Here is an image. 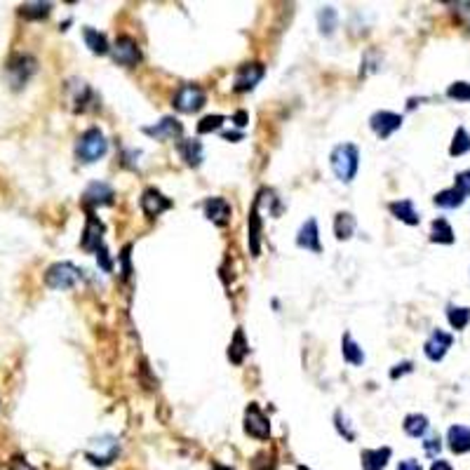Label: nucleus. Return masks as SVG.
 <instances>
[{
    "instance_id": "f257e3e1",
    "label": "nucleus",
    "mask_w": 470,
    "mask_h": 470,
    "mask_svg": "<svg viewBox=\"0 0 470 470\" xmlns=\"http://www.w3.org/2000/svg\"><path fill=\"white\" fill-rule=\"evenodd\" d=\"M329 165L336 174V179L343 183H350L355 179L360 167V151L355 144H339L329 156Z\"/></svg>"
},
{
    "instance_id": "f03ea898",
    "label": "nucleus",
    "mask_w": 470,
    "mask_h": 470,
    "mask_svg": "<svg viewBox=\"0 0 470 470\" xmlns=\"http://www.w3.org/2000/svg\"><path fill=\"white\" fill-rule=\"evenodd\" d=\"M106 153H108V142H106L104 132H101L99 127H90L80 134L78 144H76V158L80 160V163L92 165L104 158Z\"/></svg>"
},
{
    "instance_id": "7ed1b4c3",
    "label": "nucleus",
    "mask_w": 470,
    "mask_h": 470,
    "mask_svg": "<svg viewBox=\"0 0 470 470\" xmlns=\"http://www.w3.org/2000/svg\"><path fill=\"white\" fill-rule=\"evenodd\" d=\"M120 454V442L113 435H101L97 440H92V445L85 449V459L90 461L92 466H111L115 457Z\"/></svg>"
},
{
    "instance_id": "20e7f679",
    "label": "nucleus",
    "mask_w": 470,
    "mask_h": 470,
    "mask_svg": "<svg viewBox=\"0 0 470 470\" xmlns=\"http://www.w3.org/2000/svg\"><path fill=\"white\" fill-rule=\"evenodd\" d=\"M80 275H83V270H80L78 266H73L71 261H59V263H52V266L45 270V285L50 290L64 292V290L76 287Z\"/></svg>"
},
{
    "instance_id": "39448f33",
    "label": "nucleus",
    "mask_w": 470,
    "mask_h": 470,
    "mask_svg": "<svg viewBox=\"0 0 470 470\" xmlns=\"http://www.w3.org/2000/svg\"><path fill=\"white\" fill-rule=\"evenodd\" d=\"M35 69H38V64H35L33 57L14 55L10 62L5 64V76H7V80H10L12 90H21V87H24L28 80H31Z\"/></svg>"
},
{
    "instance_id": "423d86ee",
    "label": "nucleus",
    "mask_w": 470,
    "mask_h": 470,
    "mask_svg": "<svg viewBox=\"0 0 470 470\" xmlns=\"http://www.w3.org/2000/svg\"><path fill=\"white\" fill-rule=\"evenodd\" d=\"M205 104H207V94H205L202 87H197V85L179 87L172 99V106L179 113H197Z\"/></svg>"
},
{
    "instance_id": "0eeeda50",
    "label": "nucleus",
    "mask_w": 470,
    "mask_h": 470,
    "mask_svg": "<svg viewBox=\"0 0 470 470\" xmlns=\"http://www.w3.org/2000/svg\"><path fill=\"white\" fill-rule=\"evenodd\" d=\"M245 432L247 435L256 437V440H268L270 437V421L256 402H249L247 409H245Z\"/></svg>"
},
{
    "instance_id": "6e6552de",
    "label": "nucleus",
    "mask_w": 470,
    "mask_h": 470,
    "mask_svg": "<svg viewBox=\"0 0 470 470\" xmlns=\"http://www.w3.org/2000/svg\"><path fill=\"white\" fill-rule=\"evenodd\" d=\"M104 224L99 222V217H94V212H87V222H85V231L83 238H80V247L87 254H94L104 247Z\"/></svg>"
},
{
    "instance_id": "1a4fd4ad",
    "label": "nucleus",
    "mask_w": 470,
    "mask_h": 470,
    "mask_svg": "<svg viewBox=\"0 0 470 470\" xmlns=\"http://www.w3.org/2000/svg\"><path fill=\"white\" fill-rule=\"evenodd\" d=\"M266 76V66L259 64V62H252V64H242L238 73H235V80H233V90L235 92H252L256 85L261 83V78Z\"/></svg>"
},
{
    "instance_id": "9d476101",
    "label": "nucleus",
    "mask_w": 470,
    "mask_h": 470,
    "mask_svg": "<svg viewBox=\"0 0 470 470\" xmlns=\"http://www.w3.org/2000/svg\"><path fill=\"white\" fill-rule=\"evenodd\" d=\"M111 57L120 66H137L142 62V47H139V42L132 35H120L111 47Z\"/></svg>"
},
{
    "instance_id": "9b49d317",
    "label": "nucleus",
    "mask_w": 470,
    "mask_h": 470,
    "mask_svg": "<svg viewBox=\"0 0 470 470\" xmlns=\"http://www.w3.org/2000/svg\"><path fill=\"white\" fill-rule=\"evenodd\" d=\"M369 127L379 139H388L393 132H398L402 127V115L393 111H377L369 118Z\"/></svg>"
},
{
    "instance_id": "f8f14e48",
    "label": "nucleus",
    "mask_w": 470,
    "mask_h": 470,
    "mask_svg": "<svg viewBox=\"0 0 470 470\" xmlns=\"http://www.w3.org/2000/svg\"><path fill=\"white\" fill-rule=\"evenodd\" d=\"M139 205H142V210H144L146 217L156 219V217L163 214V212H167V210L172 207V200H170V197H165L158 188L151 186V188H146L144 193H142V200H139Z\"/></svg>"
},
{
    "instance_id": "ddd939ff",
    "label": "nucleus",
    "mask_w": 470,
    "mask_h": 470,
    "mask_svg": "<svg viewBox=\"0 0 470 470\" xmlns=\"http://www.w3.org/2000/svg\"><path fill=\"white\" fill-rule=\"evenodd\" d=\"M452 343H454L452 334H447L445 329H432V334L428 336V341H425V346H423V352L432 362H440V360L447 355V350L452 348Z\"/></svg>"
},
{
    "instance_id": "4468645a",
    "label": "nucleus",
    "mask_w": 470,
    "mask_h": 470,
    "mask_svg": "<svg viewBox=\"0 0 470 470\" xmlns=\"http://www.w3.org/2000/svg\"><path fill=\"white\" fill-rule=\"evenodd\" d=\"M113 202V188L104 181H92L83 193V205L87 210L90 207H101V205Z\"/></svg>"
},
{
    "instance_id": "2eb2a0df",
    "label": "nucleus",
    "mask_w": 470,
    "mask_h": 470,
    "mask_svg": "<svg viewBox=\"0 0 470 470\" xmlns=\"http://www.w3.org/2000/svg\"><path fill=\"white\" fill-rule=\"evenodd\" d=\"M144 134H149L158 142H167V139H179L183 134V125L176 120V118L167 115L160 122H156L153 127H144Z\"/></svg>"
},
{
    "instance_id": "dca6fc26",
    "label": "nucleus",
    "mask_w": 470,
    "mask_h": 470,
    "mask_svg": "<svg viewBox=\"0 0 470 470\" xmlns=\"http://www.w3.org/2000/svg\"><path fill=\"white\" fill-rule=\"evenodd\" d=\"M202 210H205V217H207L214 226H226L231 222V214H233V210L226 197H207L202 205Z\"/></svg>"
},
{
    "instance_id": "f3484780",
    "label": "nucleus",
    "mask_w": 470,
    "mask_h": 470,
    "mask_svg": "<svg viewBox=\"0 0 470 470\" xmlns=\"http://www.w3.org/2000/svg\"><path fill=\"white\" fill-rule=\"evenodd\" d=\"M297 245H299L301 249H308V252H315V254L322 252L320 229H318V222H315V219H308V222L299 229V233H297Z\"/></svg>"
},
{
    "instance_id": "a211bd4d",
    "label": "nucleus",
    "mask_w": 470,
    "mask_h": 470,
    "mask_svg": "<svg viewBox=\"0 0 470 470\" xmlns=\"http://www.w3.org/2000/svg\"><path fill=\"white\" fill-rule=\"evenodd\" d=\"M247 240H249V249H252V256H259L261 252V217H259V205L254 202L252 212H249L247 219Z\"/></svg>"
},
{
    "instance_id": "6ab92c4d",
    "label": "nucleus",
    "mask_w": 470,
    "mask_h": 470,
    "mask_svg": "<svg viewBox=\"0 0 470 470\" xmlns=\"http://www.w3.org/2000/svg\"><path fill=\"white\" fill-rule=\"evenodd\" d=\"M447 445L454 454H468L470 452V428L466 425H452L447 430Z\"/></svg>"
},
{
    "instance_id": "aec40b11",
    "label": "nucleus",
    "mask_w": 470,
    "mask_h": 470,
    "mask_svg": "<svg viewBox=\"0 0 470 470\" xmlns=\"http://www.w3.org/2000/svg\"><path fill=\"white\" fill-rule=\"evenodd\" d=\"M391 449L388 447H381V449H365L360 454V461H362V470H384L391 461Z\"/></svg>"
},
{
    "instance_id": "412c9836",
    "label": "nucleus",
    "mask_w": 470,
    "mask_h": 470,
    "mask_svg": "<svg viewBox=\"0 0 470 470\" xmlns=\"http://www.w3.org/2000/svg\"><path fill=\"white\" fill-rule=\"evenodd\" d=\"M176 149H179V156L188 167H197L202 163V144L197 139H183V142L176 144Z\"/></svg>"
},
{
    "instance_id": "4be33fe9",
    "label": "nucleus",
    "mask_w": 470,
    "mask_h": 470,
    "mask_svg": "<svg viewBox=\"0 0 470 470\" xmlns=\"http://www.w3.org/2000/svg\"><path fill=\"white\" fill-rule=\"evenodd\" d=\"M388 210H391V214L395 219H400V222H405L409 226H418V222H421V217H418V212L414 210V202L411 200H395L388 205Z\"/></svg>"
},
{
    "instance_id": "5701e85b",
    "label": "nucleus",
    "mask_w": 470,
    "mask_h": 470,
    "mask_svg": "<svg viewBox=\"0 0 470 470\" xmlns=\"http://www.w3.org/2000/svg\"><path fill=\"white\" fill-rule=\"evenodd\" d=\"M247 352H249V343L245 339V332H242V329H235L231 346H229V360L233 365H242L247 357Z\"/></svg>"
},
{
    "instance_id": "b1692460",
    "label": "nucleus",
    "mask_w": 470,
    "mask_h": 470,
    "mask_svg": "<svg viewBox=\"0 0 470 470\" xmlns=\"http://www.w3.org/2000/svg\"><path fill=\"white\" fill-rule=\"evenodd\" d=\"M464 200H466V195L461 193L457 186L440 190V193L432 197V202H435L437 207H442V210H457V207H461V205H464Z\"/></svg>"
},
{
    "instance_id": "393cba45",
    "label": "nucleus",
    "mask_w": 470,
    "mask_h": 470,
    "mask_svg": "<svg viewBox=\"0 0 470 470\" xmlns=\"http://www.w3.org/2000/svg\"><path fill=\"white\" fill-rule=\"evenodd\" d=\"M341 352H343V360L355 367L365 362V350L360 348V343H355V339H352L348 332L343 334V339H341Z\"/></svg>"
},
{
    "instance_id": "a878e982",
    "label": "nucleus",
    "mask_w": 470,
    "mask_h": 470,
    "mask_svg": "<svg viewBox=\"0 0 470 470\" xmlns=\"http://www.w3.org/2000/svg\"><path fill=\"white\" fill-rule=\"evenodd\" d=\"M83 38H85V45L90 47L92 55H106L108 50H111V47H108L106 35L99 33V31H94L92 26H85V28H83Z\"/></svg>"
},
{
    "instance_id": "bb28decb",
    "label": "nucleus",
    "mask_w": 470,
    "mask_h": 470,
    "mask_svg": "<svg viewBox=\"0 0 470 470\" xmlns=\"http://www.w3.org/2000/svg\"><path fill=\"white\" fill-rule=\"evenodd\" d=\"M334 233H336V240L352 238V233H355V217H352L350 212H339L334 219Z\"/></svg>"
},
{
    "instance_id": "cd10ccee",
    "label": "nucleus",
    "mask_w": 470,
    "mask_h": 470,
    "mask_svg": "<svg viewBox=\"0 0 470 470\" xmlns=\"http://www.w3.org/2000/svg\"><path fill=\"white\" fill-rule=\"evenodd\" d=\"M430 240L440 242V245H452L454 242V229L447 219H435L430 226Z\"/></svg>"
},
{
    "instance_id": "c85d7f7f",
    "label": "nucleus",
    "mask_w": 470,
    "mask_h": 470,
    "mask_svg": "<svg viewBox=\"0 0 470 470\" xmlns=\"http://www.w3.org/2000/svg\"><path fill=\"white\" fill-rule=\"evenodd\" d=\"M405 432L409 437H423L425 435V430H428V416H423V414H409V416H405Z\"/></svg>"
},
{
    "instance_id": "c756f323",
    "label": "nucleus",
    "mask_w": 470,
    "mask_h": 470,
    "mask_svg": "<svg viewBox=\"0 0 470 470\" xmlns=\"http://www.w3.org/2000/svg\"><path fill=\"white\" fill-rule=\"evenodd\" d=\"M50 10H52V5H50V3H24V5L19 7V17L31 19V21L45 19L47 14H50Z\"/></svg>"
},
{
    "instance_id": "7c9ffc66",
    "label": "nucleus",
    "mask_w": 470,
    "mask_h": 470,
    "mask_svg": "<svg viewBox=\"0 0 470 470\" xmlns=\"http://www.w3.org/2000/svg\"><path fill=\"white\" fill-rule=\"evenodd\" d=\"M336 21H339V14H336L334 7H320L318 24H320V33L322 35H332L334 28H336Z\"/></svg>"
},
{
    "instance_id": "2f4dec72",
    "label": "nucleus",
    "mask_w": 470,
    "mask_h": 470,
    "mask_svg": "<svg viewBox=\"0 0 470 470\" xmlns=\"http://www.w3.org/2000/svg\"><path fill=\"white\" fill-rule=\"evenodd\" d=\"M447 320L454 329H466L470 322V308L466 306H449L447 308Z\"/></svg>"
},
{
    "instance_id": "473e14b6",
    "label": "nucleus",
    "mask_w": 470,
    "mask_h": 470,
    "mask_svg": "<svg viewBox=\"0 0 470 470\" xmlns=\"http://www.w3.org/2000/svg\"><path fill=\"white\" fill-rule=\"evenodd\" d=\"M468 151H470V134H468L466 127H459L457 132H454V139H452V146H449V156L459 158Z\"/></svg>"
},
{
    "instance_id": "72a5a7b5",
    "label": "nucleus",
    "mask_w": 470,
    "mask_h": 470,
    "mask_svg": "<svg viewBox=\"0 0 470 470\" xmlns=\"http://www.w3.org/2000/svg\"><path fill=\"white\" fill-rule=\"evenodd\" d=\"M224 120H226V118H224V115H219V113H214V115H205L202 120L197 122V134H210V132L222 130Z\"/></svg>"
},
{
    "instance_id": "f704fd0d",
    "label": "nucleus",
    "mask_w": 470,
    "mask_h": 470,
    "mask_svg": "<svg viewBox=\"0 0 470 470\" xmlns=\"http://www.w3.org/2000/svg\"><path fill=\"white\" fill-rule=\"evenodd\" d=\"M447 97L454 101H470V83H464V80H457L447 87Z\"/></svg>"
},
{
    "instance_id": "c9c22d12",
    "label": "nucleus",
    "mask_w": 470,
    "mask_h": 470,
    "mask_svg": "<svg viewBox=\"0 0 470 470\" xmlns=\"http://www.w3.org/2000/svg\"><path fill=\"white\" fill-rule=\"evenodd\" d=\"M334 421H336V430H339L341 435L348 440V442H352V440H355V432H352V430L348 428V418L343 416V411H336V414H334Z\"/></svg>"
},
{
    "instance_id": "e433bc0d",
    "label": "nucleus",
    "mask_w": 470,
    "mask_h": 470,
    "mask_svg": "<svg viewBox=\"0 0 470 470\" xmlns=\"http://www.w3.org/2000/svg\"><path fill=\"white\" fill-rule=\"evenodd\" d=\"M440 447H442V442H440V437H437V435H432V437H428V440H425V442H423V452L428 454V457H437Z\"/></svg>"
},
{
    "instance_id": "4c0bfd02",
    "label": "nucleus",
    "mask_w": 470,
    "mask_h": 470,
    "mask_svg": "<svg viewBox=\"0 0 470 470\" xmlns=\"http://www.w3.org/2000/svg\"><path fill=\"white\" fill-rule=\"evenodd\" d=\"M457 188H459L464 195H470V170L457 174Z\"/></svg>"
},
{
    "instance_id": "58836bf2",
    "label": "nucleus",
    "mask_w": 470,
    "mask_h": 470,
    "mask_svg": "<svg viewBox=\"0 0 470 470\" xmlns=\"http://www.w3.org/2000/svg\"><path fill=\"white\" fill-rule=\"evenodd\" d=\"M97 259H99V266L106 270V273H111L113 270V261H111V256H108V249L106 247H101L99 252H97Z\"/></svg>"
},
{
    "instance_id": "ea45409f",
    "label": "nucleus",
    "mask_w": 470,
    "mask_h": 470,
    "mask_svg": "<svg viewBox=\"0 0 470 470\" xmlns=\"http://www.w3.org/2000/svg\"><path fill=\"white\" fill-rule=\"evenodd\" d=\"M130 245L122 249V254H120V261H122V277L127 280V277L132 275V266H130Z\"/></svg>"
},
{
    "instance_id": "a19ab883",
    "label": "nucleus",
    "mask_w": 470,
    "mask_h": 470,
    "mask_svg": "<svg viewBox=\"0 0 470 470\" xmlns=\"http://www.w3.org/2000/svg\"><path fill=\"white\" fill-rule=\"evenodd\" d=\"M10 470H35V468L28 464L24 457H14V459L10 461Z\"/></svg>"
},
{
    "instance_id": "79ce46f5",
    "label": "nucleus",
    "mask_w": 470,
    "mask_h": 470,
    "mask_svg": "<svg viewBox=\"0 0 470 470\" xmlns=\"http://www.w3.org/2000/svg\"><path fill=\"white\" fill-rule=\"evenodd\" d=\"M411 369H414V365H411V362L395 365V369H391V379H398V377H402V374H407V372H411Z\"/></svg>"
},
{
    "instance_id": "37998d69",
    "label": "nucleus",
    "mask_w": 470,
    "mask_h": 470,
    "mask_svg": "<svg viewBox=\"0 0 470 470\" xmlns=\"http://www.w3.org/2000/svg\"><path fill=\"white\" fill-rule=\"evenodd\" d=\"M398 470H423V468H421V464H418V461L407 459V461H402V464L398 466Z\"/></svg>"
},
{
    "instance_id": "c03bdc74",
    "label": "nucleus",
    "mask_w": 470,
    "mask_h": 470,
    "mask_svg": "<svg viewBox=\"0 0 470 470\" xmlns=\"http://www.w3.org/2000/svg\"><path fill=\"white\" fill-rule=\"evenodd\" d=\"M233 122L238 125V127H245V125L249 122V115H247V111H238L233 115Z\"/></svg>"
},
{
    "instance_id": "a18cd8bd",
    "label": "nucleus",
    "mask_w": 470,
    "mask_h": 470,
    "mask_svg": "<svg viewBox=\"0 0 470 470\" xmlns=\"http://www.w3.org/2000/svg\"><path fill=\"white\" fill-rule=\"evenodd\" d=\"M430 470H454L447 461H442V459H437V461H432V466H430Z\"/></svg>"
},
{
    "instance_id": "49530a36",
    "label": "nucleus",
    "mask_w": 470,
    "mask_h": 470,
    "mask_svg": "<svg viewBox=\"0 0 470 470\" xmlns=\"http://www.w3.org/2000/svg\"><path fill=\"white\" fill-rule=\"evenodd\" d=\"M224 139L226 142H238V139H242V132H224Z\"/></svg>"
},
{
    "instance_id": "de8ad7c7",
    "label": "nucleus",
    "mask_w": 470,
    "mask_h": 470,
    "mask_svg": "<svg viewBox=\"0 0 470 470\" xmlns=\"http://www.w3.org/2000/svg\"><path fill=\"white\" fill-rule=\"evenodd\" d=\"M212 468H214V470H233V468H226L222 464H212Z\"/></svg>"
},
{
    "instance_id": "09e8293b",
    "label": "nucleus",
    "mask_w": 470,
    "mask_h": 470,
    "mask_svg": "<svg viewBox=\"0 0 470 470\" xmlns=\"http://www.w3.org/2000/svg\"><path fill=\"white\" fill-rule=\"evenodd\" d=\"M299 470H311V468H306V466H299Z\"/></svg>"
}]
</instances>
